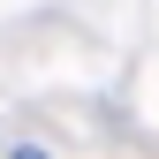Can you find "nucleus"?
<instances>
[{
	"label": "nucleus",
	"mask_w": 159,
	"mask_h": 159,
	"mask_svg": "<svg viewBox=\"0 0 159 159\" xmlns=\"http://www.w3.org/2000/svg\"><path fill=\"white\" fill-rule=\"evenodd\" d=\"M15 159H38V152H15Z\"/></svg>",
	"instance_id": "nucleus-1"
}]
</instances>
